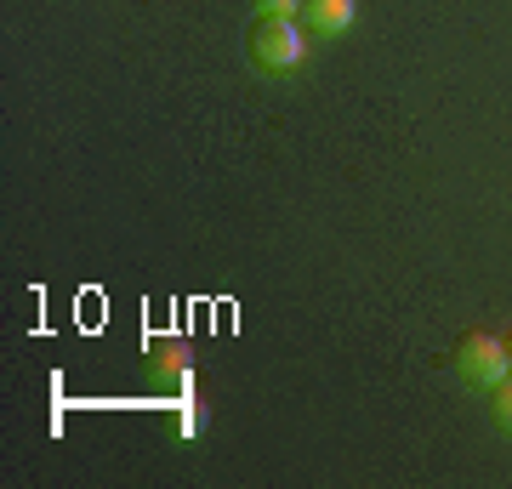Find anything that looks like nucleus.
I'll return each mask as SVG.
<instances>
[{
    "instance_id": "obj_4",
    "label": "nucleus",
    "mask_w": 512,
    "mask_h": 489,
    "mask_svg": "<svg viewBox=\"0 0 512 489\" xmlns=\"http://www.w3.org/2000/svg\"><path fill=\"white\" fill-rule=\"evenodd\" d=\"M148 359L160 370L165 381H177V387H194V353L183 342H148Z\"/></svg>"
},
{
    "instance_id": "obj_2",
    "label": "nucleus",
    "mask_w": 512,
    "mask_h": 489,
    "mask_svg": "<svg viewBox=\"0 0 512 489\" xmlns=\"http://www.w3.org/2000/svg\"><path fill=\"white\" fill-rule=\"evenodd\" d=\"M456 370H461L467 387H495V381L512 370V364H507V342L490 336V330H467L461 347H456Z\"/></svg>"
},
{
    "instance_id": "obj_7",
    "label": "nucleus",
    "mask_w": 512,
    "mask_h": 489,
    "mask_svg": "<svg viewBox=\"0 0 512 489\" xmlns=\"http://www.w3.org/2000/svg\"><path fill=\"white\" fill-rule=\"evenodd\" d=\"M262 18H302V0H256Z\"/></svg>"
},
{
    "instance_id": "obj_1",
    "label": "nucleus",
    "mask_w": 512,
    "mask_h": 489,
    "mask_svg": "<svg viewBox=\"0 0 512 489\" xmlns=\"http://www.w3.org/2000/svg\"><path fill=\"white\" fill-rule=\"evenodd\" d=\"M308 29H302V18H256L251 35H245V57H251L262 74H274V80H285V74H296L302 63H308Z\"/></svg>"
},
{
    "instance_id": "obj_5",
    "label": "nucleus",
    "mask_w": 512,
    "mask_h": 489,
    "mask_svg": "<svg viewBox=\"0 0 512 489\" xmlns=\"http://www.w3.org/2000/svg\"><path fill=\"white\" fill-rule=\"evenodd\" d=\"M490 416H495V427H501V433H512V370L490 387Z\"/></svg>"
},
{
    "instance_id": "obj_8",
    "label": "nucleus",
    "mask_w": 512,
    "mask_h": 489,
    "mask_svg": "<svg viewBox=\"0 0 512 489\" xmlns=\"http://www.w3.org/2000/svg\"><path fill=\"white\" fill-rule=\"evenodd\" d=\"M507 364H512V336H507Z\"/></svg>"
},
{
    "instance_id": "obj_6",
    "label": "nucleus",
    "mask_w": 512,
    "mask_h": 489,
    "mask_svg": "<svg viewBox=\"0 0 512 489\" xmlns=\"http://www.w3.org/2000/svg\"><path fill=\"white\" fill-rule=\"evenodd\" d=\"M205 421H211V416H205V399H200V393L177 404V433H183V438H200V433H205Z\"/></svg>"
},
{
    "instance_id": "obj_3",
    "label": "nucleus",
    "mask_w": 512,
    "mask_h": 489,
    "mask_svg": "<svg viewBox=\"0 0 512 489\" xmlns=\"http://www.w3.org/2000/svg\"><path fill=\"white\" fill-rule=\"evenodd\" d=\"M359 18V0H302V29L308 35H348Z\"/></svg>"
}]
</instances>
